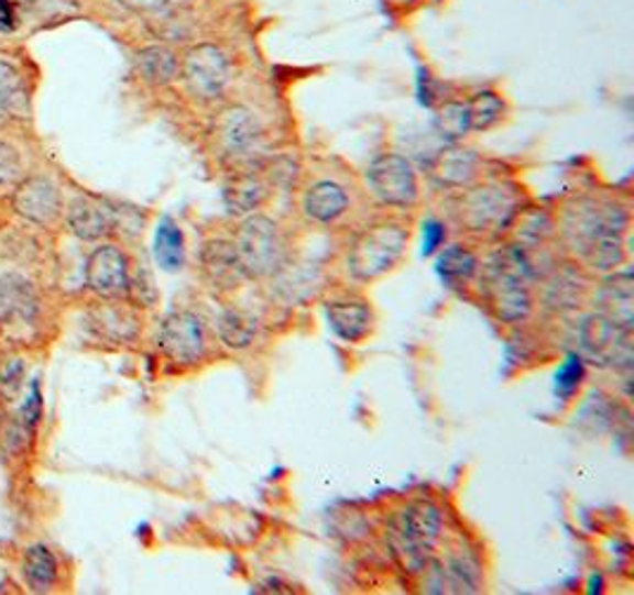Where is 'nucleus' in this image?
Segmentation results:
<instances>
[{"label": "nucleus", "instance_id": "a878e982", "mask_svg": "<svg viewBox=\"0 0 634 595\" xmlns=\"http://www.w3.org/2000/svg\"><path fill=\"white\" fill-rule=\"evenodd\" d=\"M153 254H155V262L160 264V268L170 271V273L178 271L186 262L184 233H181V228L170 217H164L157 223L155 242H153Z\"/></svg>", "mask_w": 634, "mask_h": 595}, {"label": "nucleus", "instance_id": "0eeeda50", "mask_svg": "<svg viewBox=\"0 0 634 595\" xmlns=\"http://www.w3.org/2000/svg\"><path fill=\"white\" fill-rule=\"evenodd\" d=\"M181 79L198 102H217L223 98L231 81L229 57L211 43H198L181 59Z\"/></svg>", "mask_w": 634, "mask_h": 595}, {"label": "nucleus", "instance_id": "dca6fc26", "mask_svg": "<svg viewBox=\"0 0 634 595\" xmlns=\"http://www.w3.org/2000/svg\"><path fill=\"white\" fill-rule=\"evenodd\" d=\"M12 202L20 217L39 225L53 223L59 213V205H63L59 202V190L48 178H41V176L22 180L18 186V192H14Z\"/></svg>", "mask_w": 634, "mask_h": 595}, {"label": "nucleus", "instance_id": "c85d7f7f", "mask_svg": "<svg viewBox=\"0 0 634 595\" xmlns=\"http://www.w3.org/2000/svg\"><path fill=\"white\" fill-rule=\"evenodd\" d=\"M445 591L451 593H478L480 591V562L471 553H457L451 555L445 564Z\"/></svg>", "mask_w": 634, "mask_h": 595}, {"label": "nucleus", "instance_id": "f8f14e48", "mask_svg": "<svg viewBox=\"0 0 634 595\" xmlns=\"http://www.w3.org/2000/svg\"><path fill=\"white\" fill-rule=\"evenodd\" d=\"M86 285L102 299H119L129 293L131 273L124 252L114 245H102L88 256Z\"/></svg>", "mask_w": 634, "mask_h": 595}, {"label": "nucleus", "instance_id": "1a4fd4ad", "mask_svg": "<svg viewBox=\"0 0 634 595\" xmlns=\"http://www.w3.org/2000/svg\"><path fill=\"white\" fill-rule=\"evenodd\" d=\"M369 188L385 207L406 209L418 200V180L409 159L402 155H381L367 172Z\"/></svg>", "mask_w": 634, "mask_h": 595}, {"label": "nucleus", "instance_id": "423d86ee", "mask_svg": "<svg viewBox=\"0 0 634 595\" xmlns=\"http://www.w3.org/2000/svg\"><path fill=\"white\" fill-rule=\"evenodd\" d=\"M516 195L502 186L466 190L459 200V221L473 233H502L518 217Z\"/></svg>", "mask_w": 634, "mask_h": 595}, {"label": "nucleus", "instance_id": "c756f323", "mask_svg": "<svg viewBox=\"0 0 634 595\" xmlns=\"http://www.w3.org/2000/svg\"><path fill=\"white\" fill-rule=\"evenodd\" d=\"M468 117H471V131L485 133L496 126L504 117V100L494 90H480L466 102Z\"/></svg>", "mask_w": 634, "mask_h": 595}, {"label": "nucleus", "instance_id": "c9c22d12", "mask_svg": "<svg viewBox=\"0 0 634 595\" xmlns=\"http://www.w3.org/2000/svg\"><path fill=\"white\" fill-rule=\"evenodd\" d=\"M41 414H43V399H41V383L36 377V379H32V385H29L26 399L20 406V422L26 427L29 432H32L41 420Z\"/></svg>", "mask_w": 634, "mask_h": 595}, {"label": "nucleus", "instance_id": "5701e85b", "mask_svg": "<svg viewBox=\"0 0 634 595\" xmlns=\"http://www.w3.org/2000/svg\"><path fill=\"white\" fill-rule=\"evenodd\" d=\"M36 311L34 289L20 276H0V326L14 318H32Z\"/></svg>", "mask_w": 634, "mask_h": 595}, {"label": "nucleus", "instance_id": "9b49d317", "mask_svg": "<svg viewBox=\"0 0 634 595\" xmlns=\"http://www.w3.org/2000/svg\"><path fill=\"white\" fill-rule=\"evenodd\" d=\"M630 332L613 326L599 313L587 316L580 326V346L587 359L599 365H630L632 361V342Z\"/></svg>", "mask_w": 634, "mask_h": 595}, {"label": "nucleus", "instance_id": "39448f33", "mask_svg": "<svg viewBox=\"0 0 634 595\" xmlns=\"http://www.w3.org/2000/svg\"><path fill=\"white\" fill-rule=\"evenodd\" d=\"M233 250L245 278H266L281 268L283 242L278 225L262 213H250L238 225Z\"/></svg>", "mask_w": 634, "mask_h": 595}, {"label": "nucleus", "instance_id": "7ed1b4c3", "mask_svg": "<svg viewBox=\"0 0 634 595\" xmlns=\"http://www.w3.org/2000/svg\"><path fill=\"white\" fill-rule=\"evenodd\" d=\"M442 515L428 500H414L392 517L385 539L392 558L406 574H423L430 553L440 539Z\"/></svg>", "mask_w": 634, "mask_h": 595}, {"label": "nucleus", "instance_id": "f03ea898", "mask_svg": "<svg viewBox=\"0 0 634 595\" xmlns=\"http://www.w3.org/2000/svg\"><path fill=\"white\" fill-rule=\"evenodd\" d=\"M533 278V262L527 256V250L521 245H511L490 258L485 278H482V289H485L490 309L502 323L513 326L531 316Z\"/></svg>", "mask_w": 634, "mask_h": 595}, {"label": "nucleus", "instance_id": "6e6552de", "mask_svg": "<svg viewBox=\"0 0 634 595\" xmlns=\"http://www.w3.org/2000/svg\"><path fill=\"white\" fill-rule=\"evenodd\" d=\"M264 129L243 104H231L217 119V145L231 164H250L262 152Z\"/></svg>", "mask_w": 634, "mask_h": 595}, {"label": "nucleus", "instance_id": "f257e3e1", "mask_svg": "<svg viewBox=\"0 0 634 595\" xmlns=\"http://www.w3.org/2000/svg\"><path fill=\"white\" fill-rule=\"evenodd\" d=\"M627 211L615 202L578 200L564 217V238L584 264L599 273H613L625 262L623 235Z\"/></svg>", "mask_w": 634, "mask_h": 595}, {"label": "nucleus", "instance_id": "ddd939ff", "mask_svg": "<svg viewBox=\"0 0 634 595\" xmlns=\"http://www.w3.org/2000/svg\"><path fill=\"white\" fill-rule=\"evenodd\" d=\"M326 323L330 332L345 344L364 342L373 330V309L361 297H336L324 304Z\"/></svg>", "mask_w": 634, "mask_h": 595}, {"label": "nucleus", "instance_id": "6ab92c4d", "mask_svg": "<svg viewBox=\"0 0 634 595\" xmlns=\"http://www.w3.org/2000/svg\"><path fill=\"white\" fill-rule=\"evenodd\" d=\"M90 326L110 342H133L141 332V318L129 304L114 301L90 311Z\"/></svg>", "mask_w": 634, "mask_h": 595}, {"label": "nucleus", "instance_id": "f3484780", "mask_svg": "<svg viewBox=\"0 0 634 595\" xmlns=\"http://www.w3.org/2000/svg\"><path fill=\"white\" fill-rule=\"evenodd\" d=\"M67 225L79 240L96 242L114 228V211L94 197H74L67 209Z\"/></svg>", "mask_w": 634, "mask_h": 595}, {"label": "nucleus", "instance_id": "4468645a", "mask_svg": "<svg viewBox=\"0 0 634 595\" xmlns=\"http://www.w3.org/2000/svg\"><path fill=\"white\" fill-rule=\"evenodd\" d=\"M594 313L611 320L613 326L632 330L634 323V289H632V273L613 271L603 280L594 295Z\"/></svg>", "mask_w": 634, "mask_h": 595}, {"label": "nucleus", "instance_id": "4be33fe9", "mask_svg": "<svg viewBox=\"0 0 634 595\" xmlns=\"http://www.w3.org/2000/svg\"><path fill=\"white\" fill-rule=\"evenodd\" d=\"M59 564L48 546L34 543L29 546L22 558V576L32 593H51L57 584Z\"/></svg>", "mask_w": 634, "mask_h": 595}, {"label": "nucleus", "instance_id": "f704fd0d", "mask_svg": "<svg viewBox=\"0 0 634 595\" xmlns=\"http://www.w3.org/2000/svg\"><path fill=\"white\" fill-rule=\"evenodd\" d=\"M29 10H32V0H0V32H18Z\"/></svg>", "mask_w": 634, "mask_h": 595}, {"label": "nucleus", "instance_id": "4c0bfd02", "mask_svg": "<svg viewBox=\"0 0 634 595\" xmlns=\"http://www.w3.org/2000/svg\"><path fill=\"white\" fill-rule=\"evenodd\" d=\"M447 240V228L442 221L428 219L423 221V256H433L435 252H440Z\"/></svg>", "mask_w": 634, "mask_h": 595}, {"label": "nucleus", "instance_id": "72a5a7b5", "mask_svg": "<svg viewBox=\"0 0 634 595\" xmlns=\"http://www.w3.org/2000/svg\"><path fill=\"white\" fill-rule=\"evenodd\" d=\"M26 375L24 359H8L0 365V394L6 401H18Z\"/></svg>", "mask_w": 634, "mask_h": 595}, {"label": "nucleus", "instance_id": "412c9836", "mask_svg": "<svg viewBox=\"0 0 634 595\" xmlns=\"http://www.w3.org/2000/svg\"><path fill=\"white\" fill-rule=\"evenodd\" d=\"M266 183L250 172L236 174L223 186V207L231 217H250V213H254L266 202Z\"/></svg>", "mask_w": 634, "mask_h": 595}, {"label": "nucleus", "instance_id": "7c9ffc66", "mask_svg": "<svg viewBox=\"0 0 634 595\" xmlns=\"http://www.w3.org/2000/svg\"><path fill=\"white\" fill-rule=\"evenodd\" d=\"M435 131L449 143L463 141L471 133V117H468V107L461 100L445 102L435 114Z\"/></svg>", "mask_w": 634, "mask_h": 595}, {"label": "nucleus", "instance_id": "473e14b6", "mask_svg": "<svg viewBox=\"0 0 634 595\" xmlns=\"http://www.w3.org/2000/svg\"><path fill=\"white\" fill-rule=\"evenodd\" d=\"M582 285L572 271L556 273L554 283L547 289V304L554 309H572L580 301Z\"/></svg>", "mask_w": 634, "mask_h": 595}, {"label": "nucleus", "instance_id": "e433bc0d", "mask_svg": "<svg viewBox=\"0 0 634 595\" xmlns=\"http://www.w3.org/2000/svg\"><path fill=\"white\" fill-rule=\"evenodd\" d=\"M22 159L18 150L10 147L8 143H0V186H12L22 178Z\"/></svg>", "mask_w": 634, "mask_h": 595}, {"label": "nucleus", "instance_id": "cd10ccee", "mask_svg": "<svg viewBox=\"0 0 634 595\" xmlns=\"http://www.w3.org/2000/svg\"><path fill=\"white\" fill-rule=\"evenodd\" d=\"M217 332L229 349H248L256 338V318L243 309H223L217 318Z\"/></svg>", "mask_w": 634, "mask_h": 595}, {"label": "nucleus", "instance_id": "b1692460", "mask_svg": "<svg viewBox=\"0 0 634 595\" xmlns=\"http://www.w3.org/2000/svg\"><path fill=\"white\" fill-rule=\"evenodd\" d=\"M135 69H139L143 81L153 86H167L178 76L181 63L164 45H150V48L135 53Z\"/></svg>", "mask_w": 634, "mask_h": 595}, {"label": "nucleus", "instance_id": "2eb2a0df", "mask_svg": "<svg viewBox=\"0 0 634 595\" xmlns=\"http://www.w3.org/2000/svg\"><path fill=\"white\" fill-rule=\"evenodd\" d=\"M200 264L209 287L217 289V293H233L245 280L243 266H240L233 242L229 240L205 242Z\"/></svg>", "mask_w": 634, "mask_h": 595}, {"label": "nucleus", "instance_id": "9d476101", "mask_svg": "<svg viewBox=\"0 0 634 595\" xmlns=\"http://www.w3.org/2000/svg\"><path fill=\"white\" fill-rule=\"evenodd\" d=\"M157 346L172 363H198L207 349V332L203 318L193 311L170 313L160 326Z\"/></svg>", "mask_w": 634, "mask_h": 595}, {"label": "nucleus", "instance_id": "20e7f679", "mask_svg": "<svg viewBox=\"0 0 634 595\" xmlns=\"http://www.w3.org/2000/svg\"><path fill=\"white\" fill-rule=\"evenodd\" d=\"M409 233L400 223H381L367 228L357 235L350 254H347V271L359 283H371L385 276L387 271L397 266L402 258Z\"/></svg>", "mask_w": 634, "mask_h": 595}, {"label": "nucleus", "instance_id": "393cba45", "mask_svg": "<svg viewBox=\"0 0 634 595\" xmlns=\"http://www.w3.org/2000/svg\"><path fill=\"white\" fill-rule=\"evenodd\" d=\"M435 268L447 287H466L478 276V256L463 245H451L437 256Z\"/></svg>", "mask_w": 634, "mask_h": 595}, {"label": "nucleus", "instance_id": "a211bd4d", "mask_svg": "<svg viewBox=\"0 0 634 595\" xmlns=\"http://www.w3.org/2000/svg\"><path fill=\"white\" fill-rule=\"evenodd\" d=\"M478 155L476 150L451 145L442 150L430 164V176L440 188L461 190L471 186V180L478 174Z\"/></svg>", "mask_w": 634, "mask_h": 595}, {"label": "nucleus", "instance_id": "aec40b11", "mask_svg": "<svg viewBox=\"0 0 634 595\" xmlns=\"http://www.w3.org/2000/svg\"><path fill=\"white\" fill-rule=\"evenodd\" d=\"M302 209L316 223H334L350 209V197L334 180H319L302 197Z\"/></svg>", "mask_w": 634, "mask_h": 595}, {"label": "nucleus", "instance_id": "2f4dec72", "mask_svg": "<svg viewBox=\"0 0 634 595\" xmlns=\"http://www.w3.org/2000/svg\"><path fill=\"white\" fill-rule=\"evenodd\" d=\"M584 356L582 354H568L566 361L561 363V368L554 375V392L561 396V399H570L576 394L582 383H584Z\"/></svg>", "mask_w": 634, "mask_h": 595}, {"label": "nucleus", "instance_id": "bb28decb", "mask_svg": "<svg viewBox=\"0 0 634 595\" xmlns=\"http://www.w3.org/2000/svg\"><path fill=\"white\" fill-rule=\"evenodd\" d=\"M29 112V88L20 67L10 59L0 57V114H26Z\"/></svg>", "mask_w": 634, "mask_h": 595}, {"label": "nucleus", "instance_id": "58836bf2", "mask_svg": "<svg viewBox=\"0 0 634 595\" xmlns=\"http://www.w3.org/2000/svg\"><path fill=\"white\" fill-rule=\"evenodd\" d=\"M117 3L131 12H160L162 8H167L172 0H117Z\"/></svg>", "mask_w": 634, "mask_h": 595}]
</instances>
